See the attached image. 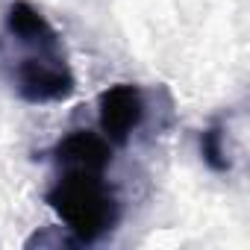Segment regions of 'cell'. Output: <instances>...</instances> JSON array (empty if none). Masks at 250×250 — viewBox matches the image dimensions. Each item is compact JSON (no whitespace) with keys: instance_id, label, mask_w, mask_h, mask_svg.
Masks as SVG:
<instances>
[{"instance_id":"cell-2","label":"cell","mask_w":250,"mask_h":250,"mask_svg":"<svg viewBox=\"0 0 250 250\" xmlns=\"http://www.w3.org/2000/svg\"><path fill=\"white\" fill-rule=\"evenodd\" d=\"M0 80L30 106L65 103L77 91V77L62 36L30 0H15L3 15Z\"/></svg>"},{"instance_id":"cell-1","label":"cell","mask_w":250,"mask_h":250,"mask_svg":"<svg viewBox=\"0 0 250 250\" xmlns=\"http://www.w3.org/2000/svg\"><path fill=\"white\" fill-rule=\"evenodd\" d=\"M112 150L94 130H71L50 150L56 174L44 191V203L80 247L103 241L121 224V197L106 180Z\"/></svg>"},{"instance_id":"cell-4","label":"cell","mask_w":250,"mask_h":250,"mask_svg":"<svg viewBox=\"0 0 250 250\" xmlns=\"http://www.w3.org/2000/svg\"><path fill=\"white\" fill-rule=\"evenodd\" d=\"M227 133H224V124L215 121L200 133V156L203 162L215 171V174H227L232 168V159H229V150H227Z\"/></svg>"},{"instance_id":"cell-3","label":"cell","mask_w":250,"mask_h":250,"mask_svg":"<svg viewBox=\"0 0 250 250\" xmlns=\"http://www.w3.org/2000/svg\"><path fill=\"white\" fill-rule=\"evenodd\" d=\"M145 91L133 83H115L97 97V127L112 147H124L145 124Z\"/></svg>"}]
</instances>
